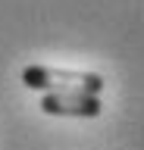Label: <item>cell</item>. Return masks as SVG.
Returning a JSON list of instances; mask_svg holds the SVG:
<instances>
[{"label": "cell", "instance_id": "obj_2", "mask_svg": "<svg viewBox=\"0 0 144 150\" xmlns=\"http://www.w3.org/2000/svg\"><path fill=\"white\" fill-rule=\"evenodd\" d=\"M41 110L47 116H78V119H97L100 116V97L91 91H47L41 97Z\"/></svg>", "mask_w": 144, "mask_h": 150}, {"label": "cell", "instance_id": "obj_1", "mask_svg": "<svg viewBox=\"0 0 144 150\" xmlns=\"http://www.w3.org/2000/svg\"><path fill=\"white\" fill-rule=\"evenodd\" d=\"M22 84L31 91H104V75L75 72V69H53V66H25Z\"/></svg>", "mask_w": 144, "mask_h": 150}]
</instances>
